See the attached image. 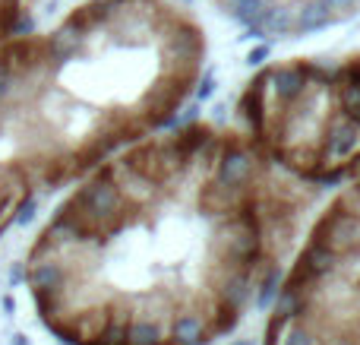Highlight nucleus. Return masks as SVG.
Instances as JSON below:
<instances>
[{
	"mask_svg": "<svg viewBox=\"0 0 360 345\" xmlns=\"http://www.w3.org/2000/svg\"><path fill=\"white\" fill-rule=\"evenodd\" d=\"M16 4H19V0H16Z\"/></svg>",
	"mask_w": 360,
	"mask_h": 345,
	"instance_id": "26",
	"label": "nucleus"
},
{
	"mask_svg": "<svg viewBox=\"0 0 360 345\" xmlns=\"http://www.w3.org/2000/svg\"><path fill=\"white\" fill-rule=\"evenodd\" d=\"M323 4L332 10V16H338V13H348V10H354V6L360 4V0H323Z\"/></svg>",
	"mask_w": 360,
	"mask_h": 345,
	"instance_id": "20",
	"label": "nucleus"
},
{
	"mask_svg": "<svg viewBox=\"0 0 360 345\" xmlns=\"http://www.w3.org/2000/svg\"><path fill=\"white\" fill-rule=\"evenodd\" d=\"M168 339L174 345H202L209 339V330H205V317L199 314L193 304L177 308L168 320Z\"/></svg>",
	"mask_w": 360,
	"mask_h": 345,
	"instance_id": "7",
	"label": "nucleus"
},
{
	"mask_svg": "<svg viewBox=\"0 0 360 345\" xmlns=\"http://www.w3.org/2000/svg\"><path fill=\"white\" fill-rule=\"evenodd\" d=\"M221 4H224V10H228V13H234V10H237V6H240V4H243V0H221Z\"/></svg>",
	"mask_w": 360,
	"mask_h": 345,
	"instance_id": "22",
	"label": "nucleus"
},
{
	"mask_svg": "<svg viewBox=\"0 0 360 345\" xmlns=\"http://www.w3.org/2000/svg\"><path fill=\"white\" fill-rule=\"evenodd\" d=\"M35 213H38V196L25 194L22 200L16 203V209H13V222H16V225H29V222L35 219Z\"/></svg>",
	"mask_w": 360,
	"mask_h": 345,
	"instance_id": "16",
	"label": "nucleus"
},
{
	"mask_svg": "<svg viewBox=\"0 0 360 345\" xmlns=\"http://www.w3.org/2000/svg\"><path fill=\"white\" fill-rule=\"evenodd\" d=\"M256 171H259V162H256L253 152L237 143H221V156H218L215 175L212 177L228 181V184H253Z\"/></svg>",
	"mask_w": 360,
	"mask_h": 345,
	"instance_id": "5",
	"label": "nucleus"
},
{
	"mask_svg": "<svg viewBox=\"0 0 360 345\" xmlns=\"http://www.w3.org/2000/svg\"><path fill=\"white\" fill-rule=\"evenodd\" d=\"M313 241H319L323 247H329L332 253L342 257V266L351 270L360 260V215L357 213H345V209L329 206L319 222L313 225Z\"/></svg>",
	"mask_w": 360,
	"mask_h": 345,
	"instance_id": "1",
	"label": "nucleus"
},
{
	"mask_svg": "<svg viewBox=\"0 0 360 345\" xmlns=\"http://www.w3.org/2000/svg\"><path fill=\"white\" fill-rule=\"evenodd\" d=\"M278 345H323V336L319 333H313V327L310 323H304V320H294L291 327L281 333V339Z\"/></svg>",
	"mask_w": 360,
	"mask_h": 345,
	"instance_id": "14",
	"label": "nucleus"
},
{
	"mask_svg": "<svg viewBox=\"0 0 360 345\" xmlns=\"http://www.w3.org/2000/svg\"><path fill=\"white\" fill-rule=\"evenodd\" d=\"M262 10H266V0H243V4L237 6L231 16H234L243 29H250V25H256V19H259Z\"/></svg>",
	"mask_w": 360,
	"mask_h": 345,
	"instance_id": "15",
	"label": "nucleus"
},
{
	"mask_svg": "<svg viewBox=\"0 0 360 345\" xmlns=\"http://www.w3.org/2000/svg\"><path fill=\"white\" fill-rule=\"evenodd\" d=\"M237 345H250V342H237Z\"/></svg>",
	"mask_w": 360,
	"mask_h": 345,
	"instance_id": "25",
	"label": "nucleus"
},
{
	"mask_svg": "<svg viewBox=\"0 0 360 345\" xmlns=\"http://www.w3.org/2000/svg\"><path fill=\"white\" fill-rule=\"evenodd\" d=\"M332 10L323 4V0H304L297 6V32H316V29H326L332 23Z\"/></svg>",
	"mask_w": 360,
	"mask_h": 345,
	"instance_id": "11",
	"label": "nucleus"
},
{
	"mask_svg": "<svg viewBox=\"0 0 360 345\" xmlns=\"http://www.w3.org/2000/svg\"><path fill=\"white\" fill-rule=\"evenodd\" d=\"M193 92H196V99H199V101L209 99V95L215 92V73H212V70H209V73H202V80H199L196 86H193Z\"/></svg>",
	"mask_w": 360,
	"mask_h": 345,
	"instance_id": "19",
	"label": "nucleus"
},
{
	"mask_svg": "<svg viewBox=\"0 0 360 345\" xmlns=\"http://www.w3.org/2000/svg\"><path fill=\"white\" fill-rule=\"evenodd\" d=\"M13 345H29V339H25L22 333H16V336H13Z\"/></svg>",
	"mask_w": 360,
	"mask_h": 345,
	"instance_id": "23",
	"label": "nucleus"
},
{
	"mask_svg": "<svg viewBox=\"0 0 360 345\" xmlns=\"http://www.w3.org/2000/svg\"><path fill=\"white\" fill-rule=\"evenodd\" d=\"M297 260L319 279V282H329V279H335L338 272H345L342 257H338V253H332L329 247H323L319 241H313V238L304 244V251H300Z\"/></svg>",
	"mask_w": 360,
	"mask_h": 345,
	"instance_id": "8",
	"label": "nucleus"
},
{
	"mask_svg": "<svg viewBox=\"0 0 360 345\" xmlns=\"http://www.w3.org/2000/svg\"><path fill=\"white\" fill-rule=\"evenodd\" d=\"M262 263H266V270L259 266L262 276H259V282H256V308L266 310V308H272L275 295H278V289H281V266L272 263V260H262Z\"/></svg>",
	"mask_w": 360,
	"mask_h": 345,
	"instance_id": "12",
	"label": "nucleus"
},
{
	"mask_svg": "<svg viewBox=\"0 0 360 345\" xmlns=\"http://www.w3.org/2000/svg\"><path fill=\"white\" fill-rule=\"evenodd\" d=\"M108 171H111V181L117 184V190L124 194L127 206H133V209H149L155 200H162L165 190L158 187L152 177H146L139 168H133V165L127 162V156L108 165Z\"/></svg>",
	"mask_w": 360,
	"mask_h": 345,
	"instance_id": "4",
	"label": "nucleus"
},
{
	"mask_svg": "<svg viewBox=\"0 0 360 345\" xmlns=\"http://www.w3.org/2000/svg\"><path fill=\"white\" fill-rule=\"evenodd\" d=\"M10 282H13V285L25 282V266H22V263H16V266L10 270Z\"/></svg>",
	"mask_w": 360,
	"mask_h": 345,
	"instance_id": "21",
	"label": "nucleus"
},
{
	"mask_svg": "<svg viewBox=\"0 0 360 345\" xmlns=\"http://www.w3.org/2000/svg\"><path fill=\"white\" fill-rule=\"evenodd\" d=\"M13 89H16V73H13V67L6 63V57L0 54V101H10Z\"/></svg>",
	"mask_w": 360,
	"mask_h": 345,
	"instance_id": "17",
	"label": "nucleus"
},
{
	"mask_svg": "<svg viewBox=\"0 0 360 345\" xmlns=\"http://www.w3.org/2000/svg\"><path fill=\"white\" fill-rule=\"evenodd\" d=\"M171 139H174L177 149L184 152L186 158H193L196 152H202L205 146H209L212 139H215V133H212L205 124H199V120H190V124H180V127H177V133H174Z\"/></svg>",
	"mask_w": 360,
	"mask_h": 345,
	"instance_id": "10",
	"label": "nucleus"
},
{
	"mask_svg": "<svg viewBox=\"0 0 360 345\" xmlns=\"http://www.w3.org/2000/svg\"><path fill=\"white\" fill-rule=\"evenodd\" d=\"M297 32V6L291 4H266V10L259 13L256 25L247 29V38H285Z\"/></svg>",
	"mask_w": 360,
	"mask_h": 345,
	"instance_id": "6",
	"label": "nucleus"
},
{
	"mask_svg": "<svg viewBox=\"0 0 360 345\" xmlns=\"http://www.w3.org/2000/svg\"><path fill=\"white\" fill-rule=\"evenodd\" d=\"M253 82H259L269 108L288 105V101H297L300 95L313 86L310 82V63H285V67H272L262 76H256Z\"/></svg>",
	"mask_w": 360,
	"mask_h": 345,
	"instance_id": "3",
	"label": "nucleus"
},
{
	"mask_svg": "<svg viewBox=\"0 0 360 345\" xmlns=\"http://www.w3.org/2000/svg\"><path fill=\"white\" fill-rule=\"evenodd\" d=\"M269 54H272V44H269V42H259V44H256V48L247 54V63H250V67H262V63L269 61Z\"/></svg>",
	"mask_w": 360,
	"mask_h": 345,
	"instance_id": "18",
	"label": "nucleus"
},
{
	"mask_svg": "<svg viewBox=\"0 0 360 345\" xmlns=\"http://www.w3.org/2000/svg\"><path fill=\"white\" fill-rule=\"evenodd\" d=\"M92 32H98V29H95V23L89 19V13L79 6V10L44 42V57H48V63L57 70V67H63V63H70L73 57H79L82 51H86Z\"/></svg>",
	"mask_w": 360,
	"mask_h": 345,
	"instance_id": "2",
	"label": "nucleus"
},
{
	"mask_svg": "<svg viewBox=\"0 0 360 345\" xmlns=\"http://www.w3.org/2000/svg\"><path fill=\"white\" fill-rule=\"evenodd\" d=\"M165 339H168V320L133 314L130 327H127V345H162Z\"/></svg>",
	"mask_w": 360,
	"mask_h": 345,
	"instance_id": "9",
	"label": "nucleus"
},
{
	"mask_svg": "<svg viewBox=\"0 0 360 345\" xmlns=\"http://www.w3.org/2000/svg\"><path fill=\"white\" fill-rule=\"evenodd\" d=\"M354 291H357V298H360V279H357V289Z\"/></svg>",
	"mask_w": 360,
	"mask_h": 345,
	"instance_id": "24",
	"label": "nucleus"
},
{
	"mask_svg": "<svg viewBox=\"0 0 360 345\" xmlns=\"http://www.w3.org/2000/svg\"><path fill=\"white\" fill-rule=\"evenodd\" d=\"M237 323H240V310L231 308V304H224V301H215L212 314L205 317V330H209V336H224V333H231Z\"/></svg>",
	"mask_w": 360,
	"mask_h": 345,
	"instance_id": "13",
	"label": "nucleus"
}]
</instances>
